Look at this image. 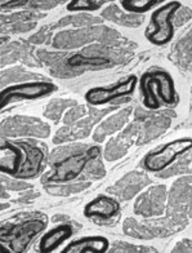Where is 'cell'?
<instances>
[{"mask_svg": "<svg viewBox=\"0 0 192 253\" xmlns=\"http://www.w3.org/2000/svg\"><path fill=\"white\" fill-rule=\"evenodd\" d=\"M18 56H20V53L17 52V47H10V48L0 49V65L13 62V61H16L17 58H20Z\"/></svg>", "mask_w": 192, "mask_h": 253, "instance_id": "d6986e66", "label": "cell"}, {"mask_svg": "<svg viewBox=\"0 0 192 253\" xmlns=\"http://www.w3.org/2000/svg\"><path fill=\"white\" fill-rule=\"evenodd\" d=\"M168 0H120V7L130 14L149 13Z\"/></svg>", "mask_w": 192, "mask_h": 253, "instance_id": "5bb4252c", "label": "cell"}, {"mask_svg": "<svg viewBox=\"0 0 192 253\" xmlns=\"http://www.w3.org/2000/svg\"><path fill=\"white\" fill-rule=\"evenodd\" d=\"M0 253H12V252H10L9 248H8L3 242H0Z\"/></svg>", "mask_w": 192, "mask_h": 253, "instance_id": "7402d4cb", "label": "cell"}, {"mask_svg": "<svg viewBox=\"0 0 192 253\" xmlns=\"http://www.w3.org/2000/svg\"><path fill=\"white\" fill-rule=\"evenodd\" d=\"M139 78L134 74L106 87H93L85 93V101L92 106H103L121 97L132 96L138 87Z\"/></svg>", "mask_w": 192, "mask_h": 253, "instance_id": "8992f818", "label": "cell"}, {"mask_svg": "<svg viewBox=\"0 0 192 253\" xmlns=\"http://www.w3.org/2000/svg\"><path fill=\"white\" fill-rule=\"evenodd\" d=\"M49 134V126L31 117H12L0 123V136L3 137H39Z\"/></svg>", "mask_w": 192, "mask_h": 253, "instance_id": "ba28073f", "label": "cell"}, {"mask_svg": "<svg viewBox=\"0 0 192 253\" xmlns=\"http://www.w3.org/2000/svg\"><path fill=\"white\" fill-rule=\"evenodd\" d=\"M18 147L25 153V159H22L20 170L14 177L16 180L33 178L41 170L44 163V151L40 147L26 142L18 143Z\"/></svg>", "mask_w": 192, "mask_h": 253, "instance_id": "30bf717a", "label": "cell"}, {"mask_svg": "<svg viewBox=\"0 0 192 253\" xmlns=\"http://www.w3.org/2000/svg\"><path fill=\"white\" fill-rule=\"evenodd\" d=\"M8 204L7 203H0V211H4V210H7L8 208Z\"/></svg>", "mask_w": 192, "mask_h": 253, "instance_id": "603a6c76", "label": "cell"}, {"mask_svg": "<svg viewBox=\"0 0 192 253\" xmlns=\"http://www.w3.org/2000/svg\"><path fill=\"white\" fill-rule=\"evenodd\" d=\"M74 227L67 222L60 223L45 231L39 239L37 246V252L39 253H52L58 250L66 240L73 237Z\"/></svg>", "mask_w": 192, "mask_h": 253, "instance_id": "8fae6325", "label": "cell"}, {"mask_svg": "<svg viewBox=\"0 0 192 253\" xmlns=\"http://www.w3.org/2000/svg\"><path fill=\"white\" fill-rule=\"evenodd\" d=\"M27 77V73L22 71L21 69H12V70H8L5 73L0 74V87L4 85V84L10 83V82H14V80L25 79Z\"/></svg>", "mask_w": 192, "mask_h": 253, "instance_id": "ac0fdd59", "label": "cell"}, {"mask_svg": "<svg viewBox=\"0 0 192 253\" xmlns=\"http://www.w3.org/2000/svg\"><path fill=\"white\" fill-rule=\"evenodd\" d=\"M138 85L142 94V105L149 110H157L161 106H176L178 102L176 83L168 71H147L141 77Z\"/></svg>", "mask_w": 192, "mask_h": 253, "instance_id": "6da1fadb", "label": "cell"}, {"mask_svg": "<svg viewBox=\"0 0 192 253\" xmlns=\"http://www.w3.org/2000/svg\"><path fill=\"white\" fill-rule=\"evenodd\" d=\"M60 0H8L3 4L4 8L22 7V5H30L33 8H49L56 5Z\"/></svg>", "mask_w": 192, "mask_h": 253, "instance_id": "2e32d148", "label": "cell"}, {"mask_svg": "<svg viewBox=\"0 0 192 253\" xmlns=\"http://www.w3.org/2000/svg\"><path fill=\"white\" fill-rule=\"evenodd\" d=\"M116 0H70L67 4L69 12H94L102 8L106 3H114Z\"/></svg>", "mask_w": 192, "mask_h": 253, "instance_id": "9a60e30c", "label": "cell"}, {"mask_svg": "<svg viewBox=\"0 0 192 253\" xmlns=\"http://www.w3.org/2000/svg\"><path fill=\"white\" fill-rule=\"evenodd\" d=\"M110 240L103 235H88L71 240L60 253H107Z\"/></svg>", "mask_w": 192, "mask_h": 253, "instance_id": "7c38bea8", "label": "cell"}, {"mask_svg": "<svg viewBox=\"0 0 192 253\" xmlns=\"http://www.w3.org/2000/svg\"><path fill=\"white\" fill-rule=\"evenodd\" d=\"M121 206L119 200L109 195H98L84 207V216L90 220L110 221L120 214Z\"/></svg>", "mask_w": 192, "mask_h": 253, "instance_id": "9c48e42d", "label": "cell"}, {"mask_svg": "<svg viewBox=\"0 0 192 253\" xmlns=\"http://www.w3.org/2000/svg\"><path fill=\"white\" fill-rule=\"evenodd\" d=\"M37 197H38L37 193H34V191H31V190H26V191L22 194V197L20 198V202L26 203V202H31V200L35 199Z\"/></svg>", "mask_w": 192, "mask_h": 253, "instance_id": "ffe728a7", "label": "cell"}, {"mask_svg": "<svg viewBox=\"0 0 192 253\" xmlns=\"http://www.w3.org/2000/svg\"><path fill=\"white\" fill-rule=\"evenodd\" d=\"M48 220L43 216H33L17 222L0 225V242L12 253H26L33 242L46 229Z\"/></svg>", "mask_w": 192, "mask_h": 253, "instance_id": "7a4b0ae2", "label": "cell"}, {"mask_svg": "<svg viewBox=\"0 0 192 253\" xmlns=\"http://www.w3.org/2000/svg\"><path fill=\"white\" fill-rule=\"evenodd\" d=\"M192 149L191 137H181L164 143L154 151H150L143 158V168L151 173H157L166 169L177 160V158L186 154Z\"/></svg>", "mask_w": 192, "mask_h": 253, "instance_id": "5b68a950", "label": "cell"}, {"mask_svg": "<svg viewBox=\"0 0 192 253\" xmlns=\"http://www.w3.org/2000/svg\"><path fill=\"white\" fill-rule=\"evenodd\" d=\"M182 9V3L178 0H172L155 8L150 17V26L147 27L145 37L149 43L156 47L168 45L174 38V17Z\"/></svg>", "mask_w": 192, "mask_h": 253, "instance_id": "277c9868", "label": "cell"}, {"mask_svg": "<svg viewBox=\"0 0 192 253\" xmlns=\"http://www.w3.org/2000/svg\"><path fill=\"white\" fill-rule=\"evenodd\" d=\"M22 163V154L18 146L0 138V172L16 176Z\"/></svg>", "mask_w": 192, "mask_h": 253, "instance_id": "4fadbf2b", "label": "cell"}, {"mask_svg": "<svg viewBox=\"0 0 192 253\" xmlns=\"http://www.w3.org/2000/svg\"><path fill=\"white\" fill-rule=\"evenodd\" d=\"M173 253H192V246L189 244V246H186V244H181L179 247H177L176 251Z\"/></svg>", "mask_w": 192, "mask_h": 253, "instance_id": "44dd1931", "label": "cell"}, {"mask_svg": "<svg viewBox=\"0 0 192 253\" xmlns=\"http://www.w3.org/2000/svg\"><path fill=\"white\" fill-rule=\"evenodd\" d=\"M101 157V147L90 146L81 151H74L52 162V172L43 178V182L62 183L77 180L92 162Z\"/></svg>", "mask_w": 192, "mask_h": 253, "instance_id": "3957f363", "label": "cell"}, {"mask_svg": "<svg viewBox=\"0 0 192 253\" xmlns=\"http://www.w3.org/2000/svg\"><path fill=\"white\" fill-rule=\"evenodd\" d=\"M27 189H29V185L22 180H9V178L0 177V199L8 198V191H21V190Z\"/></svg>", "mask_w": 192, "mask_h": 253, "instance_id": "e0dca14e", "label": "cell"}, {"mask_svg": "<svg viewBox=\"0 0 192 253\" xmlns=\"http://www.w3.org/2000/svg\"><path fill=\"white\" fill-rule=\"evenodd\" d=\"M56 89V85L50 82H29L9 85L0 90V110L14 101L43 98L53 93Z\"/></svg>", "mask_w": 192, "mask_h": 253, "instance_id": "52a82bcc", "label": "cell"}]
</instances>
